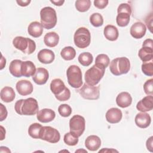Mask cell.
<instances>
[{
	"label": "cell",
	"mask_w": 153,
	"mask_h": 153,
	"mask_svg": "<svg viewBox=\"0 0 153 153\" xmlns=\"http://www.w3.org/2000/svg\"><path fill=\"white\" fill-rule=\"evenodd\" d=\"M0 96L2 101L6 103H9L14 100L16 97V94L12 87L6 86L2 88Z\"/></svg>",
	"instance_id": "cell-25"
},
{
	"label": "cell",
	"mask_w": 153,
	"mask_h": 153,
	"mask_svg": "<svg viewBox=\"0 0 153 153\" xmlns=\"http://www.w3.org/2000/svg\"><path fill=\"white\" fill-rule=\"evenodd\" d=\"M142 72L147 76H152L153 75V62L152 61L148 62H143L142 65Z\"/></svg>",
	"instance_id": "cell-38"
},
{
	"label": "cell",
	"mask_w": 153,
	"mask_h": 153,
	"mask_svg": "<svg viewBox=\"0 0 153 153\" xmlns=\"http://www.w3.org/2000/svg\"><path fill=\"white\" fill-rule=\"evenodd\" d=\"M106 120L111 124L119 123L123 117L121 111L117 108H111L106 113Z\"/></svg>",
	"instance_id": "cell-15"
},
{
	"label": "cell",
	"mask_w": 153,
	"mask_h": 153,
	"mask_svg": "<svg viewBox=\"0 0 153 153\" xmlns=\"http://www.w3.org/2000/svg\"><path fill=\"white\" fill-rule=\"evenodd\" d=\"M70 132L77 137L81 136L85 128V121L83 117L79 115H74L69 120Z\"/></svg>",
	"instance_id": "cell-9"
},
{
	"label": "cell",
	"mask_w": 153,
	"mask_h": 153,
	"mask_svg": "<svg viewBox=\"0 0 153 153\" xmlns=\"http://www.w3.org/2000/svg\"><path fill=\"white\" fill-rule=\"evenodd\" d=\"M41 23L47 29L53 28L57 23L56 12L50 7H45L40 11Z\"/></svg>",
	"instance_id": "cell-4"
},
{
	"label": "cell",
	"mask_w": 153,
	"mask_h": 153,
	"mask_svg": "<svg viewBox=\"0 0 153 153\" xmlns=\"http://www.w3.org/2000/svg\"><path fill=\"white\" fill-rule=\"evenodd\" d=\"M90 22L93 26L100 27L103 23V19L100 13H95L90 16Z\"/></svg>",
	"instance_id": "cell-34"
},
{
	"label": "cell",
	"mask_w": 153,
	"mask_h": 153,
	"mask_svg": "<svg viewBox=\"0 0 153 153\" xmlns=\"http://www.w3.org/2000/svg\"><path fill=\"white\" fill-rule=\"evenodd\" d=\"M110 60L108 55L105 54H100L97 56L95 60V64L103 66L105 68L108 67Z\"/></svg>",
	"instance_id": "cell-36"
},
{
	"label": "cell",
	"mask_w": 153,
	"mask_h": 153,
	"mask_svg": "<svg viewBox=\"0 0 153 153\" xmlns=\"http://www.w3.org/2000/svg\"><path fill=\"white\" fill-rule=\"evenodd\" d=\"M136 108L138 111L143 112L150 111L153 108V97L149 95L144 97L136 105Z\"/></svg>",
	"instance_id": "cell-18"
},
{
	"label": "cell",
	"mask_w": 153,
	"mask_h": 153,
	"mask_svg": "<svg viewBox=\"0 0 153 153\" xmlns=\"http://www.w3.org/2000/svg\"><path fill=\"white\" fill-rule=\"evenodd\" d=\"M36 68L34 63L32 61L27 60L22 62V75L25 77H30L33 76L36 72Z\"/></svg>",
	"instance_id": "cell-23"
},
{
	"label": "cell",
	"mask_w": 153,
	"mask_h": 153,
	"mask_svg": "<svg viewBox=\"0 0 153 153\" xmlns=\"http://www.w3.org/2000/svg\"><path fill=\"white\" fill-rule=\"evenodd\" d=\"M22 62H23L22 60L18 59L13 60L10 62L9 71L12 75L17 78L21 77L22 76L21 72Z\"/></svg>",
	"instance_id": "cell-27"
},
{
	"label": "cell",
	"mask_w": 153,
	"mask_h": 153,
	"mask_svg": "<svg viewBox=\"0 0 153 153\" xmlns=\"http://www.w3.org/2000/svg\"><path fill=\"white\" fill-rule=\"evenodd\" d=\"M75 45L79 48L87 47L91 42V35L89 30L84 27L78 28L74 36Z\"/></svg>",
	"instance_id": "cell-8"
},
{
	"label": "cell",
	"mask_w": 153,
	"mask_h": 153,
	"mask_svg": "<svg viewBox=\"0 0 153 153\" xmlns=\"http://www.w3.org/2000/svg\"><path fill=\"white\" fill-rule=\"evenodd\" d=\"M16 90L19 94L22 96H27L31 94L33 91V85L28 80L22 79L16 83Z\"/></svg>",
	"instance_id": "cell-12"
},
{
	"label": "cell",
	"mask_w": 153,
	"mask_h": 153,
	"mask_svg": "<svg viewBox=\"0 0 153 153\" xmlns=\"http://www.w3.org/2000/svg\"><path fill=\"white\" fill-rule=\"evenodd\" d=\"M50 2L51 3H53V4H54L55 5L61 6L65 2V1H62V0H60V1H52V0H51Z\"/></svg>",
	"instance_id": "cell-47"
},
{
	"label": "cell",
	"mask_w": 153,
	"mask_h": 153,
	"mask_svg": "<svg viewBox=\"0 0 153 153\" xmlns=\"http://www.w3.org/2000/svg\"><path fill=\"white\" fill-rule=\"evenodd\" d=\"M108 2L109 1L108 0H95L94 1V5L99 9H103L107 6Z\"/></svg>",
	"instance_id": "cell-41"
},
{
	"label": "cell",
	"mask_w": 153,
	"mask_h": 153,
	"mask_svg": "<svg viewBox=\"0 0 153 153\" xmlns=\"http://www.w3.org/2000/svg\"><path fill=\"white\" fill-rule=\"evenodd\" d=\"M5 64H6V60H5V59L4 58L3 56L2 55V58H1V70L4 68V66H5Z\"/></svg>",
	"instance_id": "cell-49"
},
{
	"label": "cell",
	"mask_w": 153,
	"mask_h": 153,
	"mask_svg": "<svg viewBox=\"0 0 153 153\" xmlns=\"http://www.w3.org/2000/svg\"><path fill=\"white\" fill-rule=\"evenodd\" d=\"M13 44L16 48L27 54H32L36 50L35 41L29 38L16 36L13 40Z\"/></svg>",
	"instance_id": "cell-6"
},
{
	"label": "cell",
	"mask_w": 153,
	"mask_h": 153,
	"mask_svg": "<svg viewBox=\"0 0 153 153\" xmlns=\"http://www.w3.org/2000/svg\"><path fill=\"white\" fill-rule=\"evenodd\" d=\"M72 108L68 104H62L58 108L59 114L63 117H68L72 114Z\"/></svg>",
	"instance_id": "cell-37"
},
{
	"label": "cell",
	"mask_w": 153,
	"mask_h": 153,
	"mask_svg": "<svg viewBox=\"0 0 153 153\" xmlns=\"http://www.w3.org/2000/svg\"><path fill=\"white\" fill-rule=\"evenodd\" d=\"M59 41V35L54 32H50L46 33L44 37L45 44L49 47H56Z\"/></svg>",
	"instance_id": "cell-26"
},
{
	"label": "cell",
	"mask_w": 153,
	"mask_h": 153,
	"mask_svg": "<svg viewBox=\"0 0 153 153\" xmlns=\"http://www.w3.org/2000/svg\"><path fill=\"white\" fill-rule=\"evenodd\" d=\"M1 117H0V121H2L5 120L7 117V111L5 106H4L3 104L1 103Z\"/></svg>",
	"instance_id": "cell-43"
},
{
	"label": "cell",
	"mask_w": 153,
	"mask_h": 153,
	"mask_svg": "<svg viewBox=\"0 0 153 153\" xmlns=\"http://www.w3.org/2000/svg\"><path fill=\"white\" fill-rule=\"evenodd\" d=\"M152 13L149 14L148 16H147L146 18L145 19V23L148 27L150 32L152 33Z\"/></svg>",
	"instance_id": "cell-42"
},
{
	"label": "cell",
	"mask_w": 153,
	"mask_h": 153,
	"mask_svg": "<svg viewBox=\"0 0 153 153\" xmlns=\"http://www.w3.org/2000/svg\"><path fill=\"white\" fill-rule=\"evenodd\" d=\"M146 27L141 22H137L132 25L130 29L131 35L135 39H140L146 33Z\"/></svg>",
	"instance_id": "cell-13"
},
{
	"label": "cell",
	"mask_w": 153,
	"mask_h": 153,
	"mask_svg": "<svg viewBox=\"0 0 153 153\" xmlns=\"http://www.w3.org/2000/svg\"><path fill=\"white\" fill-rule=\"evenodd\" d=\"M138 56L143 62L152 61L153 59V48L142 47L139 51Z\"/></svg>",
	"instance_id": "cell-28"
},
{
	"label": "cell",
	"mask_w": 153,
	"mask_h": 153,
	"mask_svg": "<svg viewBox=\"0 0 153 153\" xmlns=\"http://www.w3.org/2000/svg\"><path fill=\"white\" fill-rule=\"evenodd\" d=\"M131 102L132 97L128 92H121L116 97L117 105L122 108L128 107L131 104Z\"/></svg>",
	"instance_id": "cell-21"
},
{
	"label": "cell",
	"mask_w": 153,
	"mask_h": 153,
	"mask_svg": "<svg viewBox=\"0 0 153 153\" xmlns=\"http://www.w3.org/2000/svg\"><path fill=\"white\" fill-rule=\"evenodd\" d=\"M79 63L84 66H88L93 62V55L89 52H84L81 53L78 58Z\"/></svg>",
	"instance_id": "cell-32"
},
{
	"label": "cell",
	"mask_w": 153,
	"mask_h": 153,
	"mask_svg": "<svg viewBox=\"0 0 153 153\" xmlns=\"http://www.w3.org/2000/svg\"><path fill=\"white\" fill-rule=\"evenodd\" d=\"M37 57L41 63L50 64L54 61L55 59V54L52 50L44 48L38 52Z\"/></svg>",
	"instance_id": "cell-17"
},
{
	"label": "cell",
	"mask_w": 153,
	"mask_h": 153,
	"mask_svg": "<svg viewBox=\"0 0 153 153\" xmlns=\"http://www.w3.org/2000/svg\"><path fill=\"white\" fill-rule=\"evenodd\" d=\"M42 127V125L37 123L30 124L28 128L29 135L33 139H39L40 132Z\"/></svg>",
	"instance_id": "cell-31"
},
{
	"label": "cell",
	"mask_w": 153,
	"mask_h": 153,
	"mask_svg": "<svg viewBox=\"0 0 153 153\" xmlns=\"http://www.w3.org/2000/svg\"><path fill=\"white\" fill-rule=\"evenodd\" d=\"M130 69V62L126 57H117L113 59L110 63L109 70L111 72L115 75L119 76L128 73Z\"/></svg>",
	"instance_id": "cell-3"
},
{
	"label": "cell",
	"mask_w": 153,
	"mask_h": 153,
	"mask_svg": "<svg viewBox=\"0 0 153 153\" xmlns=\"http://www.w3.org/2000/svg\"><path fill=\"white\" fill-rule=\"evenodd\" d=\"M103 33L105 38L111 41L117 40L119 35V32L117 28L112 25H108L105 27Z\"/></svg>",
	"instance_id": "cell-24"
},
{
	"label": "cell",
	"mask_w": 153,
	"mask_h": 153,
	"mask_svg": "<svg viewBox=\"0 0 153 153\" xmlns=\"http://www.w3.org/2000/svg\"><path fill=\"white\" fill-rule=\"evenodd\" d=\"M152 139H153V137L151 136L149 138H148V139L146 140V148H147L148 150H149L150 152H152V148H153V147H152V143H153Z\"/></svg>",
	"instance_id": "cell-44"
},
{
	"label": "cell",
	"mask_w": 153,
	"mask_h": 153,
	"mask_svg": "<svg viewBox=\"0 0 153 153\" xmlns=\"http://www.w3.org/2000/svg\"><path fill=\"white\" fill-rule=\"evenodd\" d=\"M64 142L69 146H75L78 142V137L71 132L66 133L63 137Z\"/></svg>",
	"instance_id": "cell-35"
},
{
	"label": "cell",
	"mask_w": 153,
	"mask_h": 153,
	"mask_svg": "<svg viewBox=\"0 0 153 153\" xmlns=\"http://www.w3.org/2000/svg\"><path fill=\"white\" fill-rule=\"evenodd\" d=\"M30 0H26V1H16V2L19 5L21 6V7H26L30 3Z\"/></svg>",
	"instance_id": "cell-46"
},
{
	"label": "cell",
	"mask_w": 153,
	"mask_h": 153,
	"mask_svg": "<svg viewBox=\"0 0 153 153\" xmlns=\"http://www.w3.org/2000/svg\"><path fill=\"white\" fill-rule=\"evenodd\" d=\"M50 90L59 101L68 100L71 97L69 89L65 86L63 81L59 78H56L51 81Z\"/></svg>",
	"instance_id": "cell-2"
},
{
	"label": "cell",
	"mask_w": 153,
	"mask_h": 153,
	"mask_svg": "<svg viewBox=\"0 0 153 153\" xmlns=\"http://www.w3.org/2000/svg\"><path fill=\"white\" fill-rule=\"evenodd\" d=\"M117 12L118 13H121V12H125V13H127L130 14H131V8L130 7V5L127 3H123L121 4L118 8H117Z\"/></svg>",
	"instance_id": "cell-40"
},
{
	"label": "cell",
	"mask_w": 153,
	"mask_h": 153,
	"mask_svg": "<svg viewBox=\"0 0 153 153\" xmlns=\"http://www.w3.org/2000/svg\"><path fill=\"white\" fill-rule=\"evenodd\" d=\"M60 56L65 60H71L75 57L76 51L72 47H65L61 50Z\"/></svg>",
	"instance_id": "cell-30"
},
{
	"label": "cell",
	"mask_w": 153,
	"mask_h": 153,
	"mask_svg": "<svg viewBox=\"0 0 153 153\" xmlns=\"http://www.w3.org/2000/svg\"><path fill=\"white\" fill-rule=\"evenodd\" d=\"M27 32L30 36L34 38H38L42 34L43 26L38 22H32L27 27Z\"/></svg>",
	"instance_id": "cell-22"
},
{
	"label": "cell",
	"mask_w": 153,
	"mask_h": 153,
	"mask_svg": "<svg viewBox=\"0 0 153 153\" xmlns=\"http://www.w3.org/2000/svg\"><path fill=\"white\" fill-rule=\"evenodd\" d=\"M56 117L55 112L48 108H44L37 112L36 118L41 123H46L52 121Z\"/></svg>",
	"instance_id": "cell-16"
},
{
	"label": "cell",
	"mask_w": 153,
	"mask_h": 153,
	"mask_svg": "<svg viewBox=\"0 0 153 153\" xmlns=\"http://www.w3.org/2000/svg\"><path fill=\"white\" fill-rule=\"evenodd\" d=\"M105 68L100 65L94 64L85 73V82L91 85L97 84L105 74Z\"/></svg>",
	"instance_id": "cell-5"
},
{
	"label": "cell",
	"mask_w": 153,
	"mask_h": 153,
	"mask_svg": "<svg viewBox=\"0 0 153 153\" xmlns=\"http://www.w3.org/2000/svg\"><path fill=\"white\" fill-rule=\"evenodd\" d=\"M130 14L125 12L118 13L116 17V22L120 27H125L127 26L130 22Z\"/></svg>",
	"instance_id": "cell-29"
},
{
	"label": "cell",
	"mask_w": 153,
	"mask_h": 153,
	"mask_svg": "<svg viewBox=\"0 0 153 153\" xmlns=\"http://www.w3.org/2000/svg\"><path fill=\"white\" fill-rule=\"evenodd\" d=\"M143 90L147 95L153 94V79H148L143 85Z\"/></svg>",
	"instance_id": "cell-39"
},
{
	"label": "cell",
	"mask_w": 153,
	"mask_h": 153,
	"mask_svg": "<svg viewBox=\"0 0 153 153\" xmlns=\"http://www.w3.org/2000/svg\"><path fill=\"white\" fill-rule=\"evenodd\" d=\"M49 78L48 71L44 68H38L32 76L33 81L38 85L45 84Z\"/></svg>",
	"instance_id": "cell-14"
},
{
	"label": "cell",
	"mask_w": 153,
	"mask_h": 153,
	"mask_svg": "<svg viewBox=\"0 0 153 153\" xmlns=\"http://www.w3.org/2000/svg\"><path fill=\"white\" fill-rule=\"evenodd\" d=\"M39 139L55 143L60 140V134L57 129L50 126H44L41 128Z\"/></svg>",
	"instance_id": "cell-10"
},
{
	"label": "cell",
	"mask_w": 153,
	"mask_h": 153,
	"mask_svg": "<svg viewBox=\"0 0 153 153\" xmlns=\"http://www.w3.org/2000/svg\"><path fill=\"white\" fill-rule=\"evenodd\" d=\"M85 146L90 151H97L101 146V140L97 136H88L85 140Z\"/></svg>",
	"instance_id": "cell-20"
},
{
	"label": "cell",
	"mask_w": 153,
	"mask_h": 153,
	"mask_svg": "<svg viewBox=\"0 0 153 153\" xmlns=\"http://www.w3.org/2000/svg\"><path fill=\"white\" fill-rule=\"evenodd\" d=\"M136 125L142 128H145L148 127L151 122V118L150 115L146 112L138 113L134 119Z\"/></svg>",
	"instance_id": "cell-19"
},
{
	"label": "cell",
	"mask_w": 153,
	"mask_h": 153,
	"mask_svg": "<svg viewBox=\"0 0 153 153\" xmlns=\"http://www.w3.org/2000/svg\"><path fill=\"white\" fill-rule=\"evenodd\" d=\"M118 152V151L115 150V149H108V148H104V149H102V150H100V151H99V152Z\"/></svg>",
	"instance_id": "cell-48"
},
{
	"label": "cell",
	"mask_w": 153,
	"mask_h": 153,
	"mask_svg": "<svg viewBox=\"0 0 153 153\" xmlns=\"http://www.w3.org/2000/svg\"><path fill=\"white\" fill-rule=\"evenodd\" d=\"M78 92L82 97L87 100H97L100 96L99 86L88 85L86 82L78 90Z\"/></svg>",
	"instance_id": "cell-11"
},
{
	"label": "cell",
	"mask_w": 153,
	"mask_h": 153,
	"mask_svg": "<svg viewBox=\"0 0 153 153\" xmlns=\"http://www.w3.org/2000/svg\"><path fill=\"white\" fill-rule=\"evenodd\" d=\"M66 76L68 82L72 87L78 88L82 86V72L78 66L71 65L67 69Z\"/></svg>",
	"instance_id": "cell-7"
},
{
	"label": "cell",
	"mask_w": 153,
	"mask_h": 153,
	"mask_svg": "<svg viewBox=\"0 0 153 153\" xmlns=\"http://www.w3.org/2000/svg\"><path fill=\"white\" fill-rule=\"evenodd\" d=\"M142 47H149L151 48H153V41L152 39H145L143 44H142Z\"/></svg>",
	"instance_id": "cell-45"
},
{
	"label": "cell",
	"mask_w": 153,
	"mask_h": 153,
	"mask_svg": "<svg viewBox=\"0 0 153 153\" xmlns=\"http://www.w3.org/2000/svg\"><path fill=\"white\" fill-rule=\"evenodd\" d=\"M37 100L33 97L17 100L14 105L16 112L20 115H33L38 112Z\"/></svg>",
	"instance_id": "cell-1"
},
{
	"label": "cell",
	"mask_w": 153,
	"mask_h": 153,
	"mask_svg": "<svg viewBox=\"0 0 153 153\" xmlns=\"http://www.w3.org/2000/svg\"><path fill=\"white\" fill-rule=\"evenodd\" d=\"M91 6L90 0H77L75 1V8L79 12L88 11Z\"/></svg>",
	"instance_id": "cell-33"
}]
</instances>
